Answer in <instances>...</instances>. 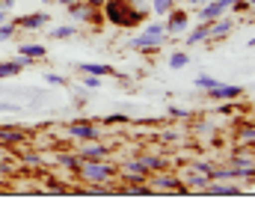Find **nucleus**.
Returning a JSON list of instances; mask_svg holds the SVG:
<instances>
[{
    "instance_id": "nucleus-1",
    "label": "nucleus",
    "mask_w": 255,
    "mask_h": 208,
    "mask_svg": "<svg viewBox=\"0 0 255 208\" xmlns=\"http://www.w3.org/2000/svg\"><path fill=\"white\" fill-rule=\"evenodd\" d=\"M74 179L83 182V185H101V182H116L119 170L110 158H95V161L80 158L77 167H74Z\"/></svg>"
},
{
    "instance_id": "nucleus-2",
    "label": "nucleus",
    "mask_w": 255,
    "mask_h": 208,
    "mask_svg": "<svg viewBox=\"0 0 255 208\" xmlns=\"http://www.w3.org/2000/svg\"><path fill=\"white\" fill-rule=\"evenodd\" d=\"M101 15H104V21H110L116 27H136L145 18V12L133 0H104L101 3Z\"/></svg>"
},
{
    "instance_id": "nucleus-3",
    "label": "nucleus",
    "mask_w": 255,
    "mask_h": 208,
    "mask_svg": "<svg viewBox=\"0 0 255 208\" xmlns=\"http://www.w3.org/2000/svg\"><path fill=\"white\" fill-rule=\"evenodd\" d=\"M145 185H148L151 194H187L184 179L175 176V173H169V170H157V173H151Z\"/></svg>"
},
{
    "instance_id": "nucleus-4",
    "label": "nucleus",
    "mask_w": 255,
    "mask_h": 208,
    "mask_svg": "<svg viewBox=\"0 0 255 208\" xmlns=\"http://www.w3.org/2000/svg\"><path fill=\"white\" fill-rule=\"evenodd\" d=\"M116 170H119V179L122 182H148V176H151V170L139 161V155L136 158H125Z\"/></svg>"
},
{
    "instance_id": "nucleus-5",
    "label": "nucleus",
    "mask_w": 255,
    "mask_h": 208,
    "mask_svg": "<svg viewBox=\"0 0 255 208\" xmlns=\"http://www.w3.org/2000/svg\"><path fill=\"white\" fill-rule=\"evenodd\" d=\"M68 9V18L74 24H101L104 15H101V6H92V3H74V6H65Z\"/></svg>"
},
{
    "instance_id": "nucleus-6",
    "label": "nucleus",
    "mask_w": 255,
    "mask_h": 208,
    "mask_svg": "<svg viewBox=\"0 0 255 208\" xmlns=\"http://www.w3.org/2000/svg\"><path fill=\"white\" fill-rule=\"evenodd\" d=\"M205 95H208V98H214V101H241V98H244V86L217 80L211 89H205Z\"/></svg>"
},
{
    "instance_id": "nucleus-7",
    "label": "nucleus",
    "mask_w": 255,
    "mask_h": 208,
    "mask_svg": "<svg viewBox=\"0 0 255 208\" xmlns=\"http://www.w3.org/2000/svg\"><path fill=\"white\" fill-rule=\"evenodd\" d=\"M65 134L71 140H98V125L92 122V119H74V122H68V128H65Z\"/></svg>"
},
{
    "instance_id": "nucleus-8",
    "label": "nucleus",
    "mask_w": 255,
    "mask_h": 208,
    "mask_svg": "<svg viewBox=\"0 0 255 208\" xmlns=\"http://www.w3.org/2000/svg\"><path fill=\"white\" fill-rule=\"evenodd\" d=\"M15 21V27L18 30H27V33H36V30H42L48 21H54L51 18V12H27V15H18V18H12Z\"/></svg>"
},
{
    "instance_id": "nucleus-9",
    "label": "nucleus",
    "mask_w": 255,
    "mask_h": 208,
    "mask_svg": "<svg viewBox=\"0 0 255 208\" xmlns=\"http://www.w3.org/2000/svg\"><path fill=\"white\" fill-rule=\"evenodd\" d=\"M169 21L163 24L166 27V36L172 39V36H181V33H187V27H190V15L184 12V9H178V6H172V12L166 15Z\"/></svg>"
},
{
    "instance_id": "nucleus-10",
    "label": "nucleus",
    "mask_w": 255,
    "mask_h": 208,
    "mask_svg": "<svg viewBox=\"0 0 255 208\" xmlns=\"http://www.w3.org/2000/svg\"><path fill=\"white\" fill-rule=\"evenodd\" d=\"M232 30H235V18L226 12V15H220L217 21H211V24H208V42L229 39V36H232Z\"/></svg>"
},
{
    "instance_id": "nucleus-11",
    "label": "nucleus",
    "mask_w": 255,
    "mask_h": 208,
    "mask_svg": "<svg viewBox=\"0 0 255 208\" xmlns=\"http://www.w3.org/2000/svg\"><path fill=\"white\" fill-rule=\"evenodd\" d=\"M113 146L110 143H101V140H86L80 149H77V158H86V161H95V158H110Z\"/></svg>"
},
{
    "instance_id": "nucleus-12",
    "label": "nucleus",
    "mask_w": 255,
    "mask_h": 208,
    "mask_svg": "<svg viewBox=\"0 0 255 208\" xmlns=\"http://www.w3.org/2000/svg\"><path fill=\"white\" fill-rule=\"evenodd\" d=\"M166 45V36H151V33H139L133 42H130V48L133 51H142V54H154V51H160Z\"/></svg>"
},
{
    "instance_id": "nucleus-13",
    "label": "nucleus",
    "mask_w": 255,
    "mask_h": 208,
    "mask_svg": "<svg viewBox=\"0 0 255 208\" xmlns=\"http://www.w3.org/2000/svg\"><path fill=\"white\" fill-rule=\"evenodd\" d=\"M33 66V60H27V57H15V60H0V80H9V77H15V74H21L24 69H30Z\"/></svg>"
},
{
    "instance_id": "nucleus-14",
    "label": "nucleus",
    "mask_w": 255,
    "mask_h": 208,
    "mask_svg": "<svg viewBox=\"0 0 255 208\" xmlns=\"http://www.w3.org/2000/svg\"><path fill=\"white\" fill-rule=\"evenodd\" d=\"M27 143V131L21 125H3L0 122V146H24Z\"/></svg>"
},
{
    "instance_id": "nucleus-15",
    "label": "nucleus",
    "mask_w": 255,
    "mask_h": 208,
    "mask_svg": "<svg viewBox=\"0 0 255 208\" xmlns=\"http://www.w3.org/2000/svg\"><path fill=\"white\" fill-rule=\"evenodd\" d=\"M226 12H229V9H223L217 0H208V3H202V6H199L196 21H199V24H211V21H217L220 15H226Z\"/></svg>"
},
{
    "instance_id": "nucleus-16",
    "label": "nucleus",
    "mask_w": 255,
    "mask_h": 208,
    "mask_svg": "<svg viewBox=\"0 0 255 208\" xmlns=\"http://www.w3.org/2000/svg\"><path fill=\"white\" fill-rule=\"evenodd\" d=\"M74 69L80 74H95V77H113L116 74V69L107 63H74Z\"/></svg>"
},
{
    "instance_id": "nucleus-17",
    "label": "nucleus",
    "mask_w": 255,
    "mask_h": 208,
    "mask_svg": "<svg viewBox=\"0 0 255 208\" xmlns=\"http://www.w3.org/2000/svg\"><path fill=\"white\" fill-rule=\"evenodd\" d=\"M139 161H142L151 173H157V170H169V167H172V161H169L166 155H154V152H142Z\"/></svg>"
},
{
    "instance_id": "nucleus-18",
    "label": "nucleus",
    "mask_w": 255,
    "mask_h": 208,
    "mask_svg": "<svg viewBox=\"0 0 255 208\" xmlns=\"http://www.w3.org/2000/svg\"><path fill=\"white\" fill-rule=\"evenodd\" d=\"M181 179H184V185H187V194H190V191H208V185H211L208 176L196 173V170H190V167H187V173H184Z\"/></svg>"
},
{
    "instance_id": "nucleus-19",
    "label": "nucleus",
    "mask_w": 255,
    "mask_h": 208,
    "mask_svg": "<svg viewBox=\"0 0 255 208\" xmlns=\"http://www.w3.org/2000/svg\"><path fill=\"white\" fill-rule=\"evenodd\" d=\"M18 54L36 63V60H45V57H48V48L39 45V42H24V45H18Z\"/></svg>"
},
{
    "instance_id": "nucleus-20",
    "label": "nucleus",
    "mask_w": 255,
    "mask_h": 208,
    "mask_svg": "<svg viewBox=\"0 0 255 208\" xmlns=\"http://www.w3.org/2000/svg\"><path fill=\"white\" fill-rule=\"evenodd\" d=\"M208 191H211V194H217V197H238L244 188H241L238 182H211V185H208Z\"/></svg>"
},
{
    "instance_id": "nucleus-21",
    "label": "nucleus",
    "mask_w": 255,
    "mask_h": 208,
    "mask_svg": "<svg viewBox=\"0 0 255 208\" xmlns=\"http://www.w3.org/2000/svg\"><path fill=\"white\" fill-rule=\"evenodd\" d=\"M235 143H238L241 149L255 146V125H241V128L235 131Z\"/></svg>"
},
{
    "instance_id": "nucleus-22",
    "label": "nucleus",
    "mask_w": 255,
    "mask_h": 208,
    "mask_svg": "<svg viewBox=\"0 0 255 208\" xmlns=\"http://www.w3.org/2000/svg\"><path fill=\"white\" fill-rule=\"evenodd\" d=\"M205 42H208V24H196L184 39V45H205Z\"/></svg>"
},
{
    "instance_id": "nucleus-23",
    "label": "nucleus",
    "mask_w": 255,
    "mask_h": 208,
    "mask_svg": "<svg viewBox=\"0 0 255 208\" xmlns=\"http://www.w3.org/2000/svg\"><path fill=\"white\" fill-rule=\"evenodd\" d=\"M190 170H196V173H202V176H208V179H211L214 161H208V158H193V161H190Z\"/></svg>"
},
{
    "instance_id": "nucleus-24",
    "label": "nucleus",
    "mask_w": 255,
    "mask_h": 208,
    "mask_svg": "<svg viewBox=\"0 0 255 208\" xmlns=\"http://www.w3.org/2000/svg\"><path fill=\"white\" fill-rule=\"evenodd\" d=\"M77 33L74 24H63V27H51V39H71Z\"/></svg>"
},
{
    "instance_id": "nucleus-25",
    "label": "nucleus",
    "mask_w": 255,
    "mask_h": 208,
    "mask_svg": "<svg viewBox=\"0 0 255 208\" xmlns=\"http://www.w3.org/2000/svg\"><path fill=\"white\" fill-rule=\"evenodd\" d=\"M190 63V54L187 51H175V54H169V69H184Z\"/></svg>"
},
{
    "instance_id": "nucleus-26",
    "label": "nucleus",
    "mask_w": 255,
    "mask_h": 208,
    "mask_svg": "<svg viewBox=\"0 0 255 208\" xmlns=\"http://www.w3.org/2000/svg\"><path fill=\"white\" fill-rule=\"evenodd\" d=\"M172 6H175L172 0H151V3H148V9H151L154 15H169V12H172Z\"/></svg>"
},
{
    "instance_id": "nucleus-27",
    "label": "nucleus",
    "mask_w": 255,
    "mask_h": 208,
    "mask_svg": "<svg viewBox=\"0 0 255 208\" xmlns=\"http://www.w3.org/2000/svg\"><path fill=\"white\" fill-rule=\"evenodd\" d=\"M214 83H217V77H211V74H199V77L193 80V86H196V89H202V92H205V89H211Z\"/></svg>"
},
{
    "instance_id": "nucleus-28",
    "label": "nucleus",
    "mask_w": 255,
    "mask_h": 208,
    "mask_svg": "<svg viewBox=\"0 0 255 208\" xmlns=\"http://www.w3.org/2000/svg\"><path fill=\"white\" fill-rule=\"evenodd\" d=\"M15 33H18L15 21H6V24H0V42H9V39H12Z\"/></svg>"
},
{
    "instance_id": "nucleus-29",
    "label": "nucleus",
    "mask_w": 255,
    "mask_h": 208,
    "mask_svg": "<svg viewBox=\"0 0 255 208\" xmlns=\"http://www.w3.org/2000/svg\"><path fill=\"white\" fill-rule=\"evenodd\" d=\"M142 33H151V36H166V27H163V21H151V24H145V30Z\"/></svg>"
},
{
    "instance_id": "nucleus-30",
    "label": "nucleus",
    "mask_w": 255,
    "mask_h": 208,
    "mask_svg": "<svg viewBox=\"0 0 255 208\" xmlns=\"http://www.w3.org/2000/svg\"><path fill=\"white\" fill-rule=\"evenodd\" d=\"M187 116H193V110L190 107H169V119H187Z\"/></svg>"
},
{
    "instance_id": "nucleus-31",
    "label": "nucleus",
    "mask_w": 255,
    "mask_h": 208,
    "mask_svg": "<svg viewBox=\"0 0 255 208\" xmlns=\"http://www.w3.org/2000/svg\"><path fill=\"white\" fill-rule=\"evenodd\" d=\"M45 80H48L51 86H68V77L57 74V71H48V74H45Z\"/></svg>"
},
{
    "instance_id": "nucleus-32",
    "label": "nucleus",
    "mask_w": 255,
    "mask_h": 208,
    "mask_svg": "<svg viewBox=\"0 0 255 208\" xmlns=\"http://www.w3.org/2000/svg\"><path fill=\"white\" fill-rule=\"evenodd\" d=\"M101 80H104V77H95V74H83V86H86V89H101Z\"/></svg>"
},
{
    "instance_id": "nucleus-33",
    "label": "nucleus",
    "mask_w": 255,
    "mask_h": 208,
    "mask_svg": "<svg viewBox=\"0 0 255 208\" xmlns=\"http://www.w3.org/2000/svg\"><path fill=\"white\" fill-rule=\"evenodd\" d=\"M21 158H24V164H30V167H39V164H42V155H36V152H24Z\"/></svg>"
},
{
    "instance_id": "nucleus-34",
    "label": "nucleus",
    "mask_w": 255,
    "mask_h": 208,
    "mask_svg": "<svg viewBox=\"0 0 255 208\" xmlns=\"http://www.w3.org/2000/svg\"><path fill=\"white\" fill-rule=\"evenodd\" d=\"M250 9H253V6H250L247 0H235V3H232V12H235V15H244V12H250Z\"/></svg>"
},
{
    "instance_id": "nucleus-35",
    "label": "nucleus",
    "mask_w": 255,
    "mask_h": 208,
    "mask_svg": "<svg viewBox=\"0 0 255 208\" xmlns=\"http://www.w3.org/2000/svg\"><path fill=\"white\" fill-rule=\"evenodd\" d=\"M119 122L125 125L128 116H122V113H113V116H107V119H104V125H119Z\"/></svg>"
},
{
    "instance_id": "nucleus-36",
    "label": "nucleus",
    "mask_w": 255,
    "mask_h": 208,
    "mask_svg": "<svg viewBox=\"0 0 255 208\" xmlns=\"http://www.w3.org/2000/svg\"><path fill=\"white\" fill-rule=\"evenodd\" d=\"M160 140H163V143H175V140H178V131H163Z\"/></svg>"
},
{
    "instance_id": "nucleus-37",
    "label": "nucleus",
    "mask_w": 255,
    "mask_h": 208,
    "mask_svg": "<svg viewBox=\"0 0 255 208\" xmlns=\"http://www.w3.org/2000/svg\"><path fill=\"white\" fill-rule=\"evenodd\" d=\"M6 21H12V12H6V9L0 6V24H6Z\"/></svg>"
},
{
    "instance_id": "nucleus-38",
    "label": "nucleus",
    "mask_w": 255,
    "mask_h": 208,
    "mask_svg": "<svg viewBox=\"0 0 255 208\" xmlns=\"http://www.w3.org/2000/svg\"><path fill=\"white\" fill-rule=\"evenodd\" d=\"M0 6H3L6 12H12V9H15V0H0Z\"/></svg>"
},
{
    "instance_id": "nucleus-39",
    "label": "nucleus",
    "mask_w": 255,
    "mask_h": 208,
    "mask_svg": "<svg viewBox=\"0 0 255 208\" xmlns=\"http://www.w3.org/2000/svg\"><path fill=\"white\" fill-rule=\"evenodd\" d=\"M217 3H220L223 9H232V3H235V0H217Z\"/></svg>"
},
{
    "instance_id": "nucleus-40",
    "label": "nucleus",
    "mask_w": 255,
    "mask_h": 208,
    "mask_svg": "<svg viewBox=\"0 0 255 208\" xmlns=\"http://www.w3.org/2000/svg\"><path fill=\"white\" fill-rule=\"evenodd\" d=\"M250 48H255V39H250Z\"/></svg>"
},
{
    "instance_id": "nucleus-41",
    "label": "nucleus",
    "mask_w": 255,
    "mask_h": 208,
    "mask_svg": "<svg viewBox=\"0 0 255 208\" xmlns=\"http://www.w3.org/2000/svg\"><path fill=\"white\" fill-rule=\"evenodd\" d=\"M247 3H250V6H253V9H255V0H247Z\"/></svg>"
},
{
    "instance_id": "nucleus-42",
    "label": "nucleus",
    "mask_w": 255,
    "mask_h": 208,
    "mask_svg": "<svg viewBox=\"0 0 255 208\" xmlns=\"http://www.w3.org/2000/svg\"><path fill=\"white\" fill-rule=\"evenodd\" d=\"M42 3H54V0H42Z\"/></svg>"
}]
</instances>
